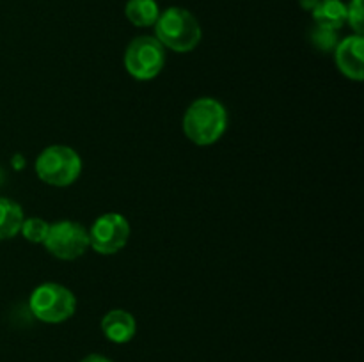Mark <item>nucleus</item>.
<instances>
[{
  "label": "nucleus",
  "instance_id": "1",
  "mask_svg": "<svg viewBox=\"0 0 364 362\" xmlns=\"http://www.w3.org/2000/svg\"><path fill=\"white\" fill-rule=\"evenodd\" d=\"M228 128V112L215 98H199L188 105L183 116V131L196 146H212Z\"/></svg>",
  "mask_w": 364,
  "mask_h": 362
},
{
  "label": "nucleus",
  "instance_id": "2",
  "mask_svg": "<svg viewBox=\"0 0 364 362\" xmlns=\"http://www.w3.org/2000/svg\"><path fill=\"white\" fill-rule=\"evenodd\" d=\"M153 27L160 45L178 53L192 52L203 35L198 18L183 7H169L160 13Z\"/></svg>",
  "mask_w": 364,
  "mask_h": 362
},
{
  "label": "nucleus",
  "instance_id": "3",
  "mask_svg": "<svg viewBox=\"0 0 364 362\" xmlns=\"http://www.w3.org/2000/svg\"><path fill=\"white\" fill-rule=\"evenodd\" d=\"M34 169L43 183L68 187L80 176L82 158L70 146H48L39 153Z\"/></svg>",
  "mask_w": 364,
  "mask_h": 362
},
{
  "label": "nucleus",
  "instance_id": "4",
  "mask_svg": "<svg viewBox=\"0 0 364 362\" xmlns=\"http://www.w3.org/2000/svg\"><path fill=\"white\" fill-rule=\"evenodd\" d=\"M31 312L43 323H63L75 314L77 298L73 291L57 283H45L28 298Z\"/></svg>",
  "mask_w": 364,
  "mask_h": 362
},
{
  "label": "nucleus",
  "instance_id": "5",
  "mask_svg": "<svg viewBox=\"0 0 364 362\" xmlns=\"http://www.w3.org/2000/svg\"><path fill=\"white\" fill-rule=\"evenodd\" d=\"M166 64V48L151 35L132 39L124 52V67L135 80H153L159 77Z\"/></svg>",
  "mask_w": 364,
  "mask_h": 362
},
{
  "label": "nucleus",
  "instance_id": "6",
  "mask_svg": "<svg viewBox=\"0 0 364 362\" xmlns=\"http://www.w3.org/2000/svg\"><path fill=\"white\" fill-rule=\"evenodd\" d=\"M43 245L55 258L71 261L80 258L87 251L89 231L75 220H59L50 226Z\"/></svg>",
  "mask_w": 364,
  "mask_h": 362
},
{
  "label": "nucleus",
  "instance_id": "7",
  "mask_svg": "<svg viewBox=\"0 0 364 362\" xmlns=\"http://www.w3.org/2000/svg\"><path fill=\"white\" fill-rule=\"evenodd\" d=\"M130 238V224L119 213H105L98 216L89 229V247L98 254L110 256L119 252Z\"/></svg>",
  "mask_w": 364,
  "mask_h": 362
},
{
  "label": "nucleus",
  "instance_id": "8",
  "mask_svg": "<svg viewBox=\"0 0 364 362\" xmlns=\"http://www.w3.org/2000/svg\"><path fill=\"white\" fill-rule=\"evenodd\" d=\"M364 38L359 34H352L348 38L338 41L334 48V60L341 73L354 82H361L364 78Z\"/></svg>",
  "mask_w": 364,
  "mask_h": 362
},
{
  "label": "nucleus",
  "instance_id": "9",
  "mask_svg": "<svg viewBox=\"0 0 364 362\" xmlns=\"http://www.w3.org/2000/svg\"><path fill=\"white\" fill-rule=\"evenodd\" d=\"M102 332L112 343L124 344L134 339L137 332V322L132 312L124 309H112L102 318Z\"/></svg>",
  "mask_w": 364,
  "mask_h": 362
},
{
  "label": "nucleus",
  "instance_id": "10",
  "mask_svg": "<svg viewBox=\"0 0 364 362\" xmlns=\"http://www.w3.org/2000/svg\"><path fill=\"white\" fill-rule=\"evenodd\" d=\"M311 14L315 25L340 31L347 23V4H343L341 0H320Z\"/></svg>",
  "mask_w": 364,
  "mask_h": 362
},
{
  "label": "nucleus",
  "instance_id": "11",
  "mask_svg": "<svg viewBox=\"0 0 364 362\" xmlns=\"http://www.w3.org/2000/svg\"><path fill=\"white\" fill-rule=\"evenodd\" d=\"M23 220V209L18 202L0 197V240H9L16 236Z\"/></svg>",
  "mask_w": 364,
  "mask_h": 362
},
{
  "label": "nucleus",
  "instance_id": "12",
  "mask_svg": "<svg viewBox=\"0 0 364 362\" xmlns=\"http://www.w3.org/2000/svg\"><path fill=\"white\" fill-rule=\"evenodd\" d=\"M124 14L135 27H151L159 20L160 9L156 0H128Z\"/></svg>",
  "mask_w": 364,
  "mask_h": 362
},
{
  "label": "nucleus",
  "instance_id": "13",
  "mask_svg": "<svg viewBox=\"0 0 364 362\" xmlns=\"http://www.w3.org/2000/svg\"><path fill=\"white\" fill-rule=\"evenodd\" d=\"M48 229L50 224L46 222V220L38 219V216H31V219L23 220L20 233L23 234L25 240H28L31 243H45Z\"/></svg>",
  "mask_w": 364,
  "mask_h": 362
},
{
  "label": "nucleus",
  "instance_id": "14",
  "mask_svg": "<svg viewBox=\"0 0 364 362\" xmlns=\"http://www.w3.org/2000/svg\"><path fill=\"white\" fill-rule=\"evenodd\" d=\"M309 39H311V45L315 46L320 52H334L338 45V31H333V28L320 27V25H315L309 32Z\"/></svg>",
  "mask_w": 364,
  "mask_h": 362
},
{
  "label": "nucleus",
  "instance_id": "15",
  "mask_svg": "<svg viewBox=\"0 0 364 362\" xmlns=\"http://www.w3.org/2000/svg\"><path fill=\"white\" fill-rule=\"evenodd\" d=\"M347 23L354 28L355 34L363 35V23H364L363 0H350V2L347 4Z\"/></svg>",
  "mask_w": 364,
  "mask_h": 362
},
{
  "label": "nucleus",
  "instance_id": "16",
  "mask_svg": "<svg viewBox=\"0 0 364 362\" xmlns=\"http://www.w3.org/2000/svg\"><path fill=\"white\" fill-rule=\"evenodd\" d=\"M80 362H112L109 357H105V355H100V353H91L87 355L85 358H82Z\"/></svg>",
  "mask_w": 364,
  "mask_h": 362
},
{
  "label": "nucleus",
  "instance_id": "17",
  "mask_svg": "<svg viewBox=\"0 0 364 362\" xmlns=\"http://www.w3.org/2000/svg\"><path fill=\"white\" fill-rule=\"evenodd\" d=\"M318 2L320 0H301V7L304 11H309V13H311V11L318 6Z\"/></svg>",
  "mask_w": 364,
  "mask_h": 362
}]
</instances>
